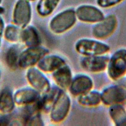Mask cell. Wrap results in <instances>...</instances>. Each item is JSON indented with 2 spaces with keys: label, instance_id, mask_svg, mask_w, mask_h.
I'll use <instances>...</instances> for the list:
<instances>
[{
  "label": "cell",
  "instance_id": "484cf974",
  "mask_svg": "<svg viewBox=\"0 0 126 126\" xmlns=\"http://www.w3.org/2000/svg\"><path fill=\"white\" fill-rule=\"evenodd\" d=\"M26 0L28 1H29V2H31V3H32V2H33L37 1V0Z\"/></svg>",
  "mask_w": 126,
  "mask_h": 126
},
{
  "label": "cell",
  "instance_id": "7a4b0ae2",
  "mask_svg": "<svg viewBox=\"0 0 126 126\" xmlns=\"http://www.w3.org/2000/svg\"><path fill=\"white\" fill-rule=\"evenodd\" d=\"M32 3L26 0H16L11 12V22L21 28L31 24L33 10Z\"/></svg>",
  "mask_w": 126,
  "mask_h": 126
},
{
  "label": "cell",
  "instance_id": "7c38bea8",
  "mask_svg": "<svg viewBox=\"0 0 126 126\" xmlns=\"http://www.w3.org/2000/svg\"><path fill=\"white\" fill-rule=\"evenodd\" d=\"M20 43L25 47L41 45V37L38 29L31 24L22 28Z\"/></svg>",
  "mask_w": 126,
  "mask_h": 126
},
{
  "label": "cell",
  "instance_id": "d4e9b609",
  "mask_svg": "<svg viewBox=\"0 0 126 126\" xmlns=\"http://www.w3.org/2000/svg\"><path fill=\"white\" fill-rule=\"evenodd\" d=\"M6 24L5 23L4 19L2 17V16L0 14V35L2 36V34L5 26Z\"/></svg>",
  "mask_w": 126,
  "mask_h": 126
},
{
  "label": "cell",
  "instance_id": "d6986e66",
  "mask_svg": "<svg viewBox=\"0 0 126 126\" xmlns=\"http://www.w3.org/2000/svg\"><path fill=\"white\" fill-rule=\"evenodd\" d=\"M61 0H37L35 10L38 15L47 17L51 15L58 6Z\"/></svg>",
  "mask_w": 126,
  "mask_h": 126
},
{
  "label": "cell",
  "instance_id": "4316f807",
  "mask_svg": "<svg viewBox=\"0 0 126 126\" xmlns=\"http://www.w3.org/2000/svg\"><path fill=\"white\" fill-rule=\"evenodd\" d=\"M1 38H2V36L1 35H0V47L1 46Z\"/></svg>",
  "mask_w": 126,
  "mask_h": 126
},
{
  "label": "cell",
  "instance_id": "5bb4252c",
  "mask_svg": "<svg viewBox=\"0 0 126 126\" xmlns=\"http://www.w3.org/2000/svg\"><path fill=\"white\" fill-rule=\"evenodd\" d=\"M16 107L13 92L8 86L0 89V114L11 115Z\"/></svg>",
  "mask_w": 126,
  "mask_h": 126
},
{
  "label": "cell",
  "instance_id": "f1b7e54d",
  "mask_svg": "<svg viewBox=\"0 0 126 126\" xmlns=\"http://www.w3.org/2000/svg\"><path fill=\"white\" fill-rule=\"evenodd\" d=\"M1 70L0 68V80L1 79Z\"/></svg>",
  "mask_w": 126,
  "mask_h": 126
},
{
  "label": "cell",
  "instance_id": "83f0119b",
  "mask_svg": "<svg viewBox=\"0 0 126 126\" xmlns=\"http://www.w3.org/2000/svg\"><path fill=\"white\" fill-rule=\"evenodd\" d=\"M3 1V0H0V6L1 5V4L2 3Z\"/></svg>",
  "mask_w": 126,
  "mask_h": 126
},
{
  "label": "cell",
  "instance_id": "ac0fdd59",
  "mask_svg": "<svg viewBox=\"0 0 126 126\" xmlns=\"http://www.w3.org/2000/svg\"><path fill=\"white\" fill-rule=\"evenodd\" d=\"M61 90V89L58 87H51L47 93L41 95L40 100L41 112L49 113Z\"/></svg>",
  "mask_w": 126,
  "mask_h": 126
},
{
  "label": "cell",
  "instance_id": "ba28073f",
  "mask_svg": "<svg viewBox=\"0 0 126 126\" xmlns=\"http://www.w3.org/2000/svg\"><path fill=\"white\" fill-rule=\"evenodd\" d=\"M75 49L77 52L86 56L103 55L109 52L110 50L107 45L90 39H82L78 40L76 43Z\"/></svg>",
  "mask_w": 126,
  "mask_h": 126
},
{
  "label": "cell",
  "instance_id": "277c9868",
  "mask_svg": "<svg viewBox=\"0 0 126 126\" xmlns=\"http://www.w3.org/2000/svg\"><path fill=\"white\" fill-rule=\"evenodd\" d=\"M26 70L25 77L29 85L42 95L51 88L50 81L45 73L36 66L29 68Z\"/></svg>",
  "mask_w": 126,
  "mask_h": 126
},
{
  "label": "cell",
  "instance_id": "603a6c76",
  "mask_svg": "<svg viewBox=\"0 0 126 126\" xmlns=\"http://www.w3.org/2000/svg\"><path fill=\"white\" fill-rule=\"evenodd\" d=\"M81 105L94 106L99 104L101 100L100 94L96 91H89L80 95L78 99Z\"/></svg>",
  "mask_w": 126,
  "mask_h": 126
},
{
  "label": "cell",
  "instance_id": "5b68a950",
  "mask_svg": "<svg viewBox=\"0 0 126 126\" xmlns=\"http://www.w3.org/2000/svg\"><path fill=\"white\" fill-rule=\"evenodd\" d=\"M108 74L113 80H117L126 72V49L116 51L109 59Z\"/></svg>",
  "mask_w": 126,
  "mask_h": 126
},
{
  "label": "cell",
  "instance_id": "2e32d148",
  "mask_svg": "<svg viewBox=\"0 0 126 126\" xmlns=\"http://www.w3.org/2000/svg\"><path fill=\"white\" fill-rule=\"evenodd\" d=\"M64 64L65 61L63 59L48 53L40 60L36 66L44 73H53Z\"/></svg>",
  "mask_w": 126,
  "mask_h": 126
},
{
  "label": "cell",
  "instance_id": "e0dca14e",
  "mask_svg": "<svg viewBox=\"0 0 126 126\" xmlns=\"http://www.w3.org/2000/svg\"><path fill=\"white\" fill-rule=\"evenodd\" d=\"M52 78L60 89H66L72 81V74L69 67L64 64L52 73Z\"/></svg>",
  "mask_w": 126,
  "mask_h": 126
},
{
  "label": "cell",
  "instance_id": "9a60e30c",
  "mask_svg": "<svg viewBox=\"0 0 126 126\" xmlns=\"http://www.w3.org/2000/svg\"><path fill=\"white\" fill-rule=\"evenodd\" d=\"M93 85V81L89 76L79 75L72 79L69 85V91L74 95H80L90 91Z\"/></svg>",
  "mask_w": 126,
  "mask_h": 126
},
{
  "label": "cell",
  "instance_id": "8992f818",
  "mask_svg": "<svg viewBox=\"0 0 126 126\" xmlns=\"http://www.w3.org/2000/svg\"><path fill=\"white\" fill-rule=\"evenodd\" d=\"M70 107L69 97L61 90L49 113L51 121L56 123L63 121L68 114Z\"/></svg>",
  "mask_w": 126,
  "mask_h": 126
},
{
  "label": "cell",
  "instance_id": "ffe728a7",
  "mask_svg": "<svg viewBox=\"0 0 126 126\" xmlns=\"http://www.w3.org/2000/svg\"><path fill=\"white\" fill-rule=\"evenodd\" d=\"M22 28L13 23L5 25L3 30L2 37L11 44L20 43Z\"/></svg>",
  "mask_w": 126,
  "mask_h": 126
},
{
  "label": "cell",
  "instance_id": "6da1fadb",
  "mask_svg": "<svg viewBox=\"0 0 126 126\" xmlns=\"http://www.w3.org/2000/svg\"><path fill=\"white\" fill-rule=\"evenodd\" d=\"M75 11L68 8L53 16L49 22L50 31L55 34H61L72 28L76 23Z\"/></svg>",
  "mask_w": 126,
  "mask_h": 126
},
{
  "label": "cell",
  "instance_id": "44dd1931",
  "mask_svg": "<svg viewBox=\"0 0 126 126\" xmlns=\"http://www.w3.org/2000/svg\"><path fill=\"white\" fill-rule=\"evenodd\" d=\"M21 50L18 44H11L6 49L4 59L7 67L12 70L18 68V61Z\"/></svg>",
  "mask_w": 126,
  "mask_h": 126
},
{
  "label": "cell",
  "instance_id": "4fadbf2b",
  "mask_svg": "<svg viewBox=\"0 0 126 126\" xmlns=\"http://www.w3.org/2000/svg\"><path fill=\"white\" fill-rule=\"evenodd\" d=\"M109 58L105 56L96 55L86 56L81 61L82 67L89 72H98L103 71L107 65Z\"/></svg>",
  "mask_w": 126,
  "mask_h": 126
},
{
  "label": "cell",
  "instance_id": "3957f363",
  "mask_svg": "<svg viewBox=\"0 0 126 126\" xmlns=\"http://www.w3.org/2000/svg\"><path fill=\"white\" fill-rule=\"evenodd\" d=\"M48 53H49V50L41 45L25 47L20 53L18 67L27 69L36 66L40 60Z\"/></svg>",
  "mask_w": 126,
  "mask_h": 126
},
{
  "label": "cell",
  "instance_id": "7402d4cb",
  "mask_svg": "<svg viewBox=\"0 0 126 126\" xmlns=\"http://www.w3.org/2000/svg\"><path fill=\"white\" fill-rule=\"evenodd\" d=\"M109 112L115 125L126 126V111L122 106L119 104L112 105L109 108Z\"/></svg>",
  "mask_w": 126,
  "mask_h": 126
},
{
  "label": "cell",
  "instance_id": "52a82bcc",
  "mask_svg": "<svg viewBox=\"0 0 126 126\" xmlns=\"http://www.w3.org/2000/svg\"><path fill=\"white\" fill-rule=\"evenodd\" d=\"M13 96L16 106L24 108L38 103L41 94L29 85L16 90L13 92Z\"/></svg>",
  "mask_w": 126,
  "mask_h": 126
},
{
  "label": "cell",
  "instance_id": "cb8c5ba5",
  "mask_svg": "<svg viewBox=\"0 0 126 126\" xmlns=\"http://www.w3.org/2000/svg\"><path fill=\"white\" fill-rule=\"evenodd\" d=\"M124 0H96L97 4L101 7L108 8L116 5Z\"/></svg>",
  "mask_w": 126,
  "mask_h": 126
},
{
  "label": "cell",
  "instance_id": "8fae6325",
  "mask_svg": "<svg viewBox=\"0 0 126 126\" xmlns=\"http://www.w3.org/2000/svg\"><path fill=\"white\" fill-rule=\"evenodd\" d=\"M101 100L105 105L120 104L126 99V92L119 86L114 85L105 88L100 94Z\"/></svg>",
  "mask_w": 126,
  "mask_h": 126
},
{
  "label": "cell",
  "instance_id": "9c48e42d",
  "mask_svg": "<svg viewBox=\"0 0 126 126\" xmlns=\"http://www.w3.org/2000/svg\"><path fill=\"white\" fill-rule=\"evenodd\" d=\"M75 13L77 18L85 23H98L104 18L102 12L97 7L91 5L79 6L76 9Z\"/></svg>",
  "mask_w": 126,
  "mask_h": 126
},
{
  "label": "cell",
  "instance_id": "30bf717a",
  "mask_svg": "<svg viewBox=\"0 0 126 126\" xmlns=\"http://www.w3.org/2000/svg\"><path fill=\"white\" fill-rule=\"evenodd\" d=\"M117 24L116 17L109 15L98 22L93 29V34L98 39H103L110 36L115 30Z\"/></svg>",
  "mask_w": 126,
  "mask_h": 126
}]
</instances>
